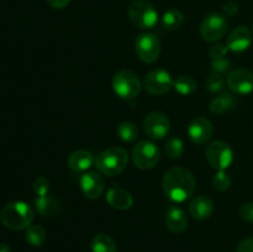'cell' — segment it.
I'll list each match as a JSON object with an SVG mask.
<instances>
[{
    "instance_id": "1",
    "label": "cell",
    "mask_w": 253,
    "mask_h": 252,
    "mask_svg": "<svg viewBox=\"0 0 253 252\" xmlns=\"http://www.w3.org/2000/svg\"><path fill=\"white\" fill-rule=\"evenodd\" d=\"M194 175L184 167H172L165 173L162 179V188L169 200L182 203L189 199L195 192Z\"/></svg>"
},
{
    "instance_id": "2",
    "label": "cell",
    "mask_w": 253,
    "mask_h": 252,
    "mask_svg": "<svg viewBox=\"0 0 253 252\" xmlns=\"http://www.w3.org/2000/svg\"><path fill=\"white\" fill-rule=\"evenodd\" d=\"M0 220L5 227L19 231L31 226L34 221V210L25 202H11L2 208Z\"/></svg>"
},
{
    "instance_id": "3",
    "label": "cell",
    "mask_w": 253,
    "mask_h": 252,
    "mask_svg": "<svg viewBox=\"0 0 253 252\" xmlns=\"http://www.w3.org/2000/svg\"><path fill=\"white\" fill-rule=\"evenodd\" d=\"M128 153L123 147H109L95 158V167L101 174L114 177L127 167Z\"/></svg>"
},
{
    "instance_id": "4",
    "label": "cell",
    "mask_w": 253,
    "mask_h": 252,
    "mask_svg": "<svg viewBox=\"0 0 253 252\" xmlns=\"http://www.w3.org/2000/svg\"><path fill=\"white\" fill-rule=\"evenodd\" d=\"M140 78L135 72L130 69H123L115 73L113 78V89L119 98L124 100H135L142 89Z\"/></svg>"
},
{
    "instance_id": "5",
    "label": "cell",
    "mask_w": 253,
    "mask_h": 252,
    "mask_svg": "<svg viewBox=\"0 0 253 252\" xmlns=\"http://www.w3.org/2000/svg\"><path fill=\"white\" fill-rule=\"evenodd\" d=\"M128 17L136 27L142 30L152 29L158 22V12L150 1L136 0L128 6Z\"/></svg>"
},
{
    "instance_id": "6",
    "label": "cell",
    "mask_w": 253,
    "mask_h": 252,
    "mask_svg": "<svg viewBox=\"0 0 253 252\" xmlns=\"http://www.w3.org/2000/svg\"><path fill=\"white\" fill-rule=\"evenodd\" d=\"M205 157L209 165L217 170H225L234 161V152L229 143L224 141H212L205 150Z\"/></svg>"
},
{
    "instance_id": "7",
    "label": "cell",
    "mask_w": 253,
    "mask_h": 252,
    "mask_svg": "<svg viewBox=\"0 0 253 252\" xmlns=\"http://www.w3.org/2000/svg\"><path fill=\"white\" fill-rule=\"evenodd\" d=\"M227 27H229V24L225 15L211 12L207 15L200 24V36L208 42H216L225 36Z\"/></svg>"
},
{
    "instance_id": "8",
    "label": "cell",
    "mask_w": 253,
    "mask_h": 252,
    "mask_svg": "<svg viewBox=\"0 0 253 252\" xmlns=\"http://www.w3.org/2000/svg\"><path fill=\"white\" fill-rule=\"evenodd\" d=\"M161 157L160 148L153 142L142 140L133 147L132 161L137 168L142 170L152 169Z\"/></svg>"
},
{
    "instance_id": "9",
    "label": "cell",
    "mask_w": 253,
    "mask_h": 252,
    "mask_svg": "<svg viewBox=\"0 0 253 252\" xmlns=\"http://www.w3.org/2000/svg\"><path fill=\"white\" fill-rule=\"evenodd\" d=\"M135 49L138 58L145 63H153L161 53V42L152 32H145L136 37Z\"/></svg>"
},
{
    "instance_id": "10",
    "label": "cell",
    "mask_w": 253,
    "mask_h": 252,
    "mask_svg": "<svg viewBox=\"0 0 253 252\" xmlns=\"http://www.w3.org/2000/svg\"><path fill=\"white\" fill-rule=\"evenodd\" d=\"M174 85V81L169 72L157 68L147 73L143 79V88L151 95H162L169 91Z\"/></svg>"
},
{
    "instance_id": "11",
    "label": "cell",
    "mask_w": 253,
    "mask_h": 252,
    "mask_svg": "<svg viewBox=\"0 0 253 252\" xmlns=\"http://www.w3.org/2000/svg\"><path fill=\"white\" fill-rule=\"evenodd\" d=\"M143 130L152 140H163L169 133L170 121L160 111H152L143 120Z\"/></svg>"
},
{
    "instance_id": "12",
    "label": "cell",
    "mask_w": 253,
    "mask_h": 252,
    "mask_svg": "<svg viewBox=\"0 0 253 252\" xmlns=\"http://www.w3.org/2000/svg\"><path fill=\"white\" fill-rule=\"evenodd\" d=\"M226 84L235 94L246 95L253 91V73L249 69H234L227 74Z\"/></svg>"
},
{
    "instance_id": "13",
    "label": "cell",
    "mask_w": 253,
    "mask_h": 252,
    "mask_svg": "<svg viewBox=\"0 0 253 252\" xmlns=\"http://www.w3.org/2000/svg\"><path fill=\"white\" fill-rule=\"evenodd\" d=\"M212 132H214V127H212L211 121L204 116L194 118L188 126V136L192 142L197 143V145H203V143L208 142L211 138Z\"/></svg>"
},
{
    "instance_id": "14",
    "label": "cell",
    "mask_w": 253,
    "mask_h": 252,
    "mask_svg": "<svg viewBox=\"0 0 253 252\" xmlns=\"http://www.w3.org/2000/svg\"><path fill=\"white\" fill-rule=\"evenodd\" d=\"M79 185L83 194L89 199H98L105 190V182L103 177L95 172L84 173L79 179Z\"/></svg>"
},
{
    "instance_id": "15",
    "label": "cell",
    "mask_w": 253,
    "mask_h": 252,
    "mask_svg": "<svg viewBox=\"0 0 253 252\" xmlns=\"http://www.w3.org/2000/svg\"><path fill=\"white\" fill-rule=\"evenodd\" d=\"M252 43V34L249 27L246 26H237L236 29L230 32L227 37L226 46L229 51L235 52V53H241L249 49Z\"/></svg>"
},
{
    "instance_id": "16",
    "label": "cell",
    "mask_w": 253,
    "mask_h": 252,
    "mask_svg": "<svg viewBox=\"0 0 253 252\" xmlns=\"http://www.w3.org/2000/svg\"><path fill=\"white\" fill-rule=\"evenodd\" d=\"M215 210L214 202L211 198L207 195H198L190 202L189 204V214L193 219L205 220L212 215Z\"/></svg>"
},
{
    "instance_id": "17",
    "label": "cell",
    "mask_w": 253,
    "mask_h": 252,
    "mask_svg": "<svg viewBox=\"0 0 253 252\" xmlns=\"http://www.w3.org/2000/svg\"><path fill=\"white\" fill-rule=\"evenodd\" d=\"M106 202L109 205L119 210H127L133 205V198L130 192L124 188L114 185L106 193Z\"/></svg>"
},
{
    "instance_id": "18",
    "label": "cell",
    "mask_w": 253,
    "mask_h": 252,
    "mask_svg": "<svg viewBox=\"0 0 253 252\" xmlns=\"http://www.w3.org/2000/svg\"><path fill=\"white\" fill-rule=\"evenodd\" d=\"M165 221L168 230L174 232V234H180L188 226V217L185 215L184 210L182 208L177 207V205H172V207L168 208L167 212H166Z\"/></svg>"
},
{
    "instance_id": "19",
    "label": "cell",
    "mask_w": 253,
    "mask_h": 252,
    "mask_svg": "<svg viewBox=\"0 0 253 252\" xmlns=\"http://www.w3.org/2000/svg\"><path fill=\"white\" fill-rule=\"evenodd\" d=\"M67 163H68V167L73 172L79 173L88 170L93 166V163H95V160H94V156L89 151L77 150L69 155Z\"/></svg>"
},
{
    "instance_id": "20",
    "label": "cell",
    "mask_w": 253,
    "mask_h": 252,
    "mask_svg": "<svg viewBox=\"0 0 253 252\" xmlns=\"http://www.w3.org/2000/svg\"><path fill=\"white\" fill-rule=\"evenodd\" d=\"M35 208H36V211L43 217L54 216L59 210L58 202L51 195L37 197L35 199Z\"/></svg>"
},
{
    "instance_id": "21",
    "label": "cell",
    "mask_w": 253,
    "mask_h": 252,
    "mask_svg": "<svg viewBox=\"0 0 253 252\" xmlns=\"http://www.w3.org/2000/svg\"><path fill=\"white\" fill-rule=\"evenodd\" d=\"M236 98H235L232 94L224 93L221 94V95L212 99L211 103H210V111H211L212 114L220 115V114H224L226 113V111L231 110V109L236 105Z\"/></svg>"
},
{
    "instance_id": "22",
    "label": "cell",
    "mask_w": 253,
    "mask_h": 252,
    "mask_svg": "<svg viewBox=\"0 0 253 252\" xmlns=\"http://www.w3.org/2000/svg\"><path fill=\"white\" fill-rule=\"evenodd\" d=\"M90 247L93 252H118L115 241L106 234L95 235L91 240Z\"/></svg>"
},
{
    "instance_id": "23",
    "label": "cell",
    "mask_w": 253,
    "mask_h": 252,
    "mask_svg": "<svg viewBox=\"0 0 253 252\" xmlns=\"http://www.w3.org/2000/svg\"><path fill=\"white\" fill-rule=\"evenodd\" d=\"M183 22H184V15L178 9L168 10L163 14L162 19H161L163 29L168 30V31H174V30L179 29Z\"/></svg>"
},
{
    "instance_id": "24",
    "label": "cell",
    "mask_w": 253,
    "mask_h": 252,
    "mask_svg": "<svg viewBox=\"0 0 253 252\" xmlns=\"http://www.w3.org/2000/svg\"><path fill=\"white\" fill-rule=\"evenodd\" d=\"M25 237H26V241L29 242L31 246L40 247L46 242L47 234L46 230L42 226H40V225H31V226H29L26 229Z\"/></svg>"
},
{
    "instance_id": "25",
    "label": "cell",
    "mask_w": 253,
    "mask_h": 252,
    "mask_svg": "<svg viewBox=\"0 0 253 252\" xmlns=\"http://www.w3.org/2000/svg\"><path fill=\"white\" fill-rule=\"evenodd\" d=\"M173 88L180 95L188 96L197 90V82L190 76H180L178 77L177 81H174Z\"/></svg>"
},
{
    "instance_id": "26",
    "label": "cell",
    "mask_w": 253,
    "mask_h": 252,
    "mask_svg": "<svg viewBox=\"0 0 253 252\" xmlns=\"http://www.w3.org/2000/svg\"><path fill=\"white\" fill-rule=\"evenodd\" d=\"M118 136L124 142H133V141L137 140L138 136L137 126L132 121H123L118 126Z\"/></svg>"
},
{
    "instance_id": "27",
    "label": "cell",
    "mask_w": 253,
    "mask_h": 252,
    "mask_svg": "<svg viewBox=\"0 0 253 252\" xmlns=\"http://www.w3.org/2000/svg\"><path fill=\"white\" fill-rule=\"evenodd\" d=\"M165 152L170 160H178L184 153V143L179 137H169L165 143Z\"/></svg>"
},
{
    "instance_id": "28",
    "label": "cell",
    "mask_w": 253,
    "mask_h": 252,
    "mask_svg": "<svg viewBox=\"0 0 253 252\" xmlns=\"http://www.w3.org/2000/svg\"><path fill=\"white\" fill-rule=\"evenodd\" d=\"M212 185L217 192H226L231 187V177L229 173H226V170H217V173L212 178Z\"/></svg>"
},
{
    "instance_id": "29",
    "label": "cell",
    "mask_w": 253,
    "mask_h": 252,
    "mask_svg": "<svg viewBox=\"0 0 253 252\" xmlns=\"http://www.w3.org/2000/svg\"><path fill=\"white\" fill-rule=\"evenodd\" d=\"M225 84H226V81H225V78L221 74L212 73L205 81V88L209 91H211V93H219V91H221L225 88Z\"/></svg>"
},
{
    "instance_id": "30",
    "label": "cell",
    "mask_w": 253,
    "mask_h": 252,
    "mask_svg": "<svg viewBox=\"0 0 253 252\" xmlns=\"http://www.w3.org/2000/svg\"><path fill=\"white\" fill-rule=\"evenodd\" d=\"M32 189L36 193L37 197H44L48 195L49 192V180L46 177H37L32 183Z\"/></svg>"
},
{
    "instance_id": "31",
    "label": "cell",
    "mask_w": 253,
    "mask_h": 252,
    "mask_svg": "<svg viewBox=\"0 0 253 252\" xmlns=\"http://www.w3.org/2000/svg\"><path fill=\"white\" fill-rule=\"evenodd\" d=\"M230 68H231V62H230L226 57L220 59H212L211 62L212 73H217L224 76L225 73H229Z\"/></svg>"
},
{
    "instance_id": "32",
    "label": "cell",
    "mask_w": 253,
    "mask_h": 252,
    "mask_svg": "<svg viewBox=\"0 0 253 252\" xmlns=\"http://www.w3.org/2000/svg\"><path fill=\"white\" fill-rule=\"evenodd\" d=\"M229 52V48H227L226 44L224 43H215L210 47L209 49V56L211 57V59H220L225 58Z\"/></svg>"
},
{
    "instance_id": "33",
    "label": "cell",
    "mask_w": 253,
    "mask_h": 252,
    "mask_svg": "<svg viewBox=\"0 0 253 252\" xmlns=\"http://www.w3.org/2000/svg\"><path fill=\"white\" fill-rule=\"evenodd\" d=\"M240 216L244 221L253 224V202H249L244 204L240 209Z\"/></svg>"
},
{
    "instance_id": "34",
    "label": "cell",
    "mask_w": 253,
    "mask_h": 252,
    "mask_svg": "<svg viewBox=\"0 0 253 252\" xmlns=\"http://www.w3.org/2000/svg\"><path fill=\"white\" fill-rule=\"evenodd\" d=\"M237 11H239V5L235 1H227L222 6V12H224L225 16H235Z\"/></svg>"
},
{
    "instance_id": "35",
    "label": "cell",
    "mask_w": 253,
    "mask_h": 252,
    "mask_svg": "<svg viewBox=\"0 0 253 252\" xmlns=\"http://www.w3.org/2000/svg\"><path fill=\"white\" fill-rule=\"evenodd\" d=\"M236 252H253V237L242 240L237 246Z\"/></svg>"
},
{
    "instance_id": "36",
    "label": "cell",
    "mask_w": 253,
    "mask_h": 252,
    "mask_svg": "<svg viewBox=\"0 0 253 252\" xmlns=\"http://www.w3.org/2000/svg\"><path fill=\"white\" fill-rule=\"evenodd\" d=\"M47 4L52 7V9H57V10H61L64 9L69 5L71 0H46Z\"/></svg>"
},
{
    "instance_id": "37",
    "label": "cell",
    "mask_w": 253,
    "mask_h": 252,
    "mask_svg": "<svg viewBox=\"0 0 253 252\" xmlns=\"http://www.w3.org/2000/svg\"><path fill=\"white\" fill-rule=\"evenodd\" d=\"M0 252H11V249H10L9 245L0 242Z\"/></svg>"
},
{
    "instance_id": "38",
    "label": "cell",
    "mask_w": 253,
    "mask_h": 252,
    "mask_svg": "<svg viewBox=\"0 0 253 252\" xmlns=\"http://www.w3.org/2000/svg\"><path fill=\"white\" fill-rule=\"evenodd\" d=\"M252 30H253V26H252Z\"/></svg>"
}]
</instances>
